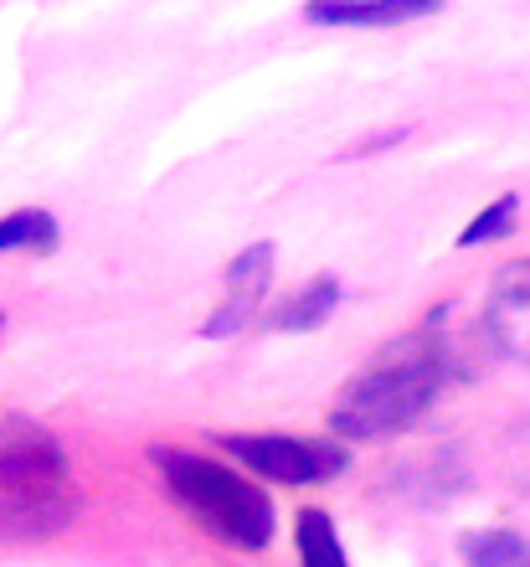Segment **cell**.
<instances>
[{
	"label": "cell",
	"instance_id": "12",
	"mask_svg": "<svg viewBox=\"0 0 530 567\" xmlns=\"http://www.w3.org/2000/svg\"><path fill=\"white\" fill-rule=\"evenodd\" d=\"M516 212H520V196L516 192H505L500 202H489L479 217H474L464 233H458V248H479V243H495V238H505L510 227H516Z\"/></svg>",
	"mask_w": 530,
	"mask_h": 567
},
{
	"label": "cell",
	"instance_id": "10",
	"mask_svg": "<svg viewBox=\"0 0 530 567\" xmlns=\"http://www.w3.org/2000/svg\"><path fill=\"white\" fill-rule=\"evenodd\" d=\"M294 542H299V563L304 567H351L345 542H340L335 522L324 511H299L294 516Z\"/></svg>",
	"mask_w": 530,
	"mask_h": 567
},
{
	"label": "cell",
	"instance_id": "11",
	"mask_svg": "<svg viewBox=\"0 0 530 567\" xmlns=\"http://www.w3.org/2000/svg\"><path fill=\"white\" fill-rule=\"evenodd\" d=\"M464 563L469 567H530V542L520 532H469L464 537Z\"/></svg>",
	"mask_w": 530,
	"mask_h": 567
},
{
	"label": "cell",
	"instance_id": "3",
	"mask_svg": "<svg viewBox=\"0 0 530 567\" xmlns=\"http://www.w3.org/2000/svg\"><path fill=\"white\" fill-rule=\"evenodd\" d=\"M149 464L160 470L165 491L176 495V506L191 516L201 532H211L217 542L237 547V553H258L273 537V501L268 491H258L252 480H242L237 470L191 454V449H149Z\"/></svg>",
	"mask_w": 530,
	"mask_h": 567
},
{
	"label": "cell",
	"instance_id": "4",
	"mask_svg": "<svg viewBox=\"0 0 530 567\" xmlns=\"http://www.w3.org/2000/svg\"><path fill=\"white\" fill-rule=\"evenodd\" d=\"M221 449L252 480H273V485H324L351 464L345 444L310 439V433H227Z\"/></svg>",
	"mask_w": 530,
	"mask_h": 567
},
{
	"label": "cell",
	"instance_id": "5",
	"mask_svg": "<svg viewBox=\"0 0 530 567\" xmlns=\"http://www.w3.org/2000/svg\"><path fill=\"white\" fill-rule=\"evenodd\" d=\"M268 284H273V243H252V248H242V254L227 264V299H221V310L201 326V336L221 341V336L242 330L252 315L263 310Z\"/></svg>",
	"mask_w": 530,
	"mask_h": 567
},
{
	"label": "cell",
	"instance_id": "7",
	"mask_svg": "<svg viewBox=\"0 0 530 567\" xmlns=\"http://www.w3.org/2000/svg\"><path fill=\"white\" fill-rule=\"evenodd\" d=\"M438 11L443 0H310L304 6L314 27H407Z\"/></svg>",
	"mask_w": 530,
	"mask_h": 567
},
{
	"label": "cell",
	"instance_id": "9",
	"mask_svg": "<svg viewBox=\"0 0 530 567\" xmlns=\"http://www.w3.org/2000/svg\"><path fill=\"white\" fill-rule=\"evenodd\" d=\"M58 238V217L42 207H21L11 217H0V254H52Z\"/></svg>",
	"mask_w": 530,
	"mask_h": 567
},
{
	"label": "cell",
	"instance_id": "6",
	"mask_svg": "<svg viewBox=\"0 0 530 567\" xmlns=\"http://www.w3.org/2000/svg\"><path fill=\"white\" fill-rule=\"evenodd\" d=\"M485 326H489V341L500 346L505 357L530 367V258L500 269V279L489 289Z\"/></svg>",
	"mask_w": 530,
	"mask_h": 567
},
{
	"label": "cell",
	"instance_id": "1",
	"mask_svg": "<svg viewBox=\"0 0 530 567\" xmlns=\"http://www.w3.org/2000/svg\"><path fill=\"white\" fill-rule=\"evenodd\" d=\"M443 377H448V361L433 341V326L413 330L386 346L355 382H345V392L330 403V433L351 444L397 439L438 403Z\"/></svg>",
	"mask_w": 530,
	"mask_h": 567
},
{
	"label": "cell",
	"instance_id": "2",
	"mask_svg": "<svg viewBox=\"0 0 530 567\" xmlns=\"http://www.w3.org/2000/svg\"><path fill=\"white\" fill-rule=\"evenodd\" d=\"M73 511L77 495L58 439L21 419L0 423V542L58 537Z\"/></svg>",
	"mask_w": 530,
	"mask_h": 567
},
{
	"label": "cell",
	"instance_id": "8",
	"mask_svg": "<svg viewBox=\"0 0 530 567\" xmlns=\"http://www.w3.org/2000/svg\"><path fill=\"white\" fill-rule=\"evenodd\" d=\"M335 305H340V284L330 274H320L299 299H289V305H279V310L268 315L263 326L268 330H320L335 315Z\"/></svg>",
	"mask_w": 530,
	"mask_h": 567
}]
</instances>
